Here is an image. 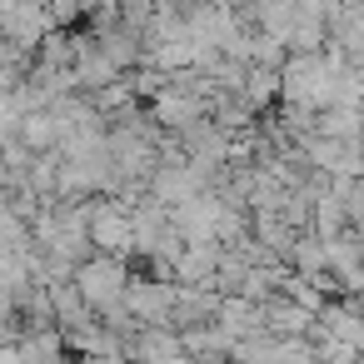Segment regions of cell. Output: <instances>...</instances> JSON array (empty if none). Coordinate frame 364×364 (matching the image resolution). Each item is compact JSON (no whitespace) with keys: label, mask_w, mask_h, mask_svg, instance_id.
Masks as SVG:
<instances>
[{"label":"cell","mask_w":364,"mask_h":364,"mask_svg":"<svg viewBox=\"0 0 364 364\" xmlns=\"http://www.w3.org/2000/svg\"><path fill=\"white\" fill-rule=\"evenodd\" d=\"M175 6H195V0H175Z\"/></svg>","instance_id":"obj_10"},{"label":"cell","mask_w":364,"mask_h":364,"mask_svg":"<svg viewBox=\"0 0 364 364\" xmlns=\"http://www.w3.org/2000/svg\"><path fill=\"white\" fill-rule=\"evenodd\" d=\"M130 354H140V359H185V344H180V334L175 329H165V324H140V339L135 344H125Z\"/></svg>","instance_id":"obj_7"},{"label":"cell","mask_w":364,"mask_h":364,"mask_svg":"<svg viewBox=\"0 0 364 364\" xmlns=\"http://www.w3.org/2000/svg\"><path fill=\"white\" fill-rule=\"evenodd\" d=\"M125 279H130V269H125V255H85V259H75V269H70V284H75V294L85 299V309H115L120 304V294H125Z\"/></svg>","instance_id":"obj_1"},{"label":"cell","mask_w":364,"mask_h":364,"mask_svg":"<svg viewBox=\"0 0 364 364\" xmlns=\"http://www.w3.org/2000/svg\"><path fill=\"white\" fill-rule=\"evenodd\" d=\"M170 299H175V284L165 279H125L120 309L135 324H170Z\"/></svg>","instance_id":"obj_4"},{"label":"cell","mask_w":364,"mask_h":364,"mask_svg":"<svg viewBox=\"0 0 364 364\" xmlns=\"http://www.w3.org/2000/svg\"><path fill=\"white\" fill-rule=\"evenodd\" d=\"M230 339H240V334H264V319H259V299H250V294H220L215 299V314H210Z\"/></svg>","instance_id":"obj_5"},{"label":"cell","mask_w":364,"mask_h":364,"mask_svg":"<svg viewBox=\"0 0 364 364\" xmlns=\"http://www.w3.org/2000/svg\"><path fill=\"white\" fill-rule=\"evenodd\" d=\"M259 319H264V334H309L314 309H304L289 294H279V299H259Z\"/></svg>","instance_id":"obj_6"},{"label":"cell","mask_w":364,"mask_h":364,"mask_svg":"<svg viewBox=\"0 0 364 364\" xmlns=\"http://www.w3.org/2000/svg\"><path fill=\"white\" fill-rule=\"evenodd\" d=\"M205 115H210V95H200L195 85H160L155 90V125H165L175 135Z\"/></svg>","instance_id":"obj_3"},{"label":"cell","mask_w":364,"mask_h":364,"mask_svg":"<svg viewBox=\"0 0 364 364\" xmlns=\"http://www.w3.org/2000/svg\"><path fill=\"white\" fill-rule=\"evenodd\" d=\"M11 314H16V299H6V294H0V334L11 329Z\"/></svg>","instance_id":"obj_9"},{"label":"cell","mask_w":364,"mask_h":364,"mask_svg":"<svg viewBox=\"0 0 364 364\" xmlns=\"http://www.w3.org/2000/svg\"><path fill=\"white\" fill-rule=\"evenodd\" d=\"M85 240L100 255H130L135 250V240H130V205H120V200L85 205Z\"/></svg>","instance_id":"obj_2"},{"label":"cell","mask_w":364,"mask_h":364,"mask_svg":"<svg viewBox=\"0 0 364 364\" xmlns=\"http://www.w3.org/2000/svg\"><path fill=\"white\" fill-rule=\"evenodd\" d=\"M11 349H16V359H60V354H65V339L50 334V329H36L31 339L11 344Z\"/></svg>","instance_id":"obj_8"}]
</instances>
